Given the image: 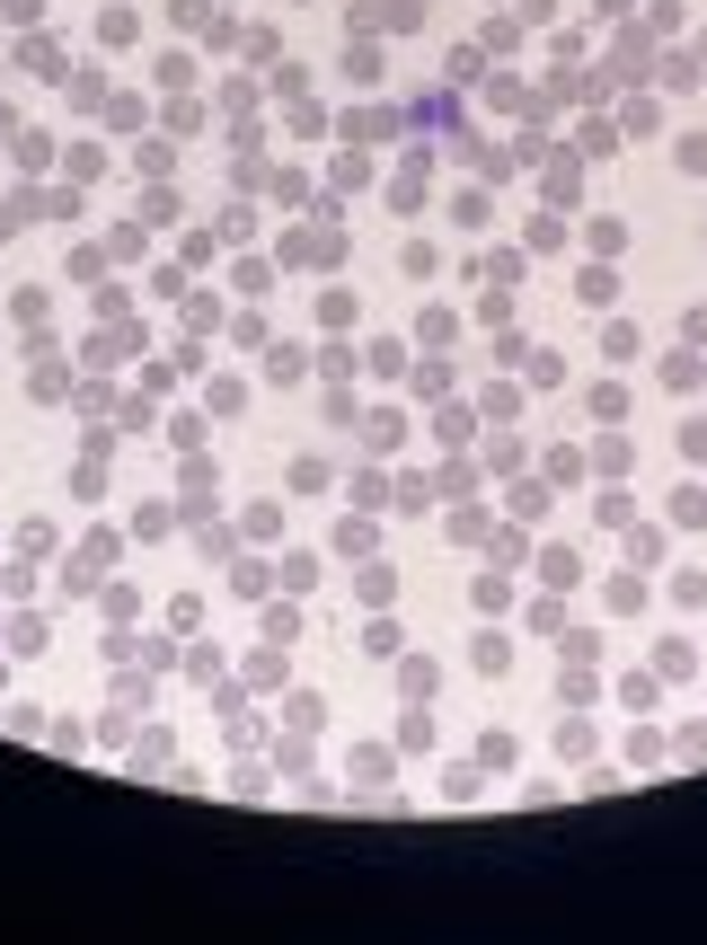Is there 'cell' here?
I'll use <instances>...</instances> for the list:
<instances>
[{"label": "cell", "instance_id": "d6986e66", "mask_svg": "<svg viewBox=\"0 0 707 945\" xmlns=\"http://www.w3.org/2000/svg\"><path fill=\"white\" fill-rule=\"evenodd\" d=\"M478 468H495V478H522V442H513V425L487 433V459H478Z\"/></svg>", "mask_w": 707, "mask_h": 945}, {"label": "cell", "instance_id": "9a60e30c", "mask_svg": "<svg viewBox=\"0 0 707 945\" xmlns=\"http://www.w3.org/2000/svg\"><path fill=\"white\" fill-rule=\"evenodd\" d=\"M540 583L548 592H575V583H584V557H575V549H540Z\"/></svg>", "mask_w": 707, "mask_h": 945}, {"label": "cell", "instance_id": "91938a15", "mask_svg": "<svg viewBox=\"0 0 707 945\" xmlns=\"http://www.w3.org/2000/svg\"><path fill=\"white\" fill-rule=\"evenodd\" d=\"M522 363H531V389H566V380H557V371H566L557 354H522Z\"/></svg>", "mask_w": 707, "mask_h": 945}, {"label": "cell", "instance_id": "9f6ffc18", "mask_svg": "<svg viewBox=\"0 0 707 945\" xmlns=\"http://www.w3.org/2000/svg\"><path fill=\"white\" fill-rule=\"evenodd\" d=\"M371 371H380V380H399V371H407V345H390V336H380V345H371Z\"/></svg>", "mask_w": 707, "mask_h": 945}, {"label": "cell", "instance_id": "2e32d148", "mask_svg": "<svg viewBox=\"0 0 707 945\" xmlns=\"http://www.w3.org/2000/svg\"><path fill=\"white\" fill-rule=\"evenodd\" d=\"M540 478H548V487H584V478H593V459H584V451H575V442H557V451H548V468H540Z\"/></svg>", "mask_w": 707, "mask_h": 945}, {"label": "cell", "instance_id": "11a10c76", "mask_svg": "<svg viewBox=\"0 0 707 945\" xmlns=\"http://www.w3.org/2000/svg\"><path fill=\"white\" fill-rule=\"evenodd\" d=\"M230 327V345H266V318H256V310H239V318H222Z\"/></svg>", "mask_w": 707, "mask_h": 945}, {"label": "cell", "instance_id": "277c9868", "mask_svg": "<svg viewBox=\"0 0 707 945\" xmlns=\"http://www.w3.org/2000/svg\"><path fill=\"white\" fill-rule=\"evenodd\" d=\"M664 389H672V398H698V389H707V363H698V345H672V354H664Z\"/></svg>", "mask_w": 707, "mask_h": 945}, {"label": "cell", "instance_id": "ffe728a7", "mask_svg": "<svg viewBox=\"0 0 707 945\" xmlns=\"http://www.w3.org/2000/svg\"><path fill=\"white\" fill-rule=\"evenodd\" d=\"M239 539H256V549H266V539H283V504H275V495L248 504V513H239Z\"/></svg>", "mask_w": 707, "mask_h": 945}, {"label": "cell", "instance_id": "ba28073f", "mask_svg": "<svg viewBox=\"0 0 707 945\" xmlns=\"http://www.w3.org/2000/svg\"><path fill=\"white\" fill-rule=\"evenodd\" d=\"M469 601H478L487 619H504V610H513V601H522V592H513V575H504V566H487V575L469 583Z\"/></svg>", "mask_w": 707, "mask_h": 945}, {"label": "cell", "instance_id": "e575fe53", "mask_svg": "<svg viewBox=\"0 0 707 945\" xmlns=\"http://www.w3.org/2000/svg\"><path fill=\"white\" fill-rule=\"evenodd\" d=\"M115 549H124L115 530H89V539H80V566H89V575H106V566H115Z\"/></svg>", "mask_w": 707, "mask_h": 945}, {"label": "cell", "instance_id": "60d3db41", "mask_svg": "<svg viewBox=\"0 0 707 945\" xmlns=\"http://www.w3.org/2000/svg\"><path fill=\"white\" fill-rule=\"evenodd\" d=\"M318 716H328V707H318L310 690H292V707H283V724H292V733H318Z\"/></svg>", "mask_w": 707, "mask_h": 945}, {"label": "cell", "instance_id": "681fc988", "mask_svg": "<svg viewBox=\"0 0 707 945\" xmlns=\"http://www.w3.org/2000/svg\"><path fill=\"white\" fill-rule=\"evenodd\" d=\"M602 354H610V363H628V354H636V327H628V318H610V327H602Z\"/></svg>", "mask_w": 707, "mask_h": 945}, {"label": "cell", "instance_id": "7a4b0ae2", "mask_svg": "<svg viewBox=\"0 0 707 945\" xmlns=\"http://www.w3.org/2000/svg\"><path fill=\"white\" fill-rule=\"evenodd\" d=\"M328 549H337V557H371V549H380V521H371V513L354 504V513H345V521L328 530Z\"/></svg>", "mask_w": 707, "mask_h": 945}, {"label": "cell", "instance_id": "6f0895ef", "mask_svg": "<svg viewBox=\"0 0 707 945\" xmlns=\"http://www.w3.org/2000/svg\"><path fill=\"white\" fill-rule=\"evenodd\" d=\"M354 504L371 513V504H390V478H380V468H363V478H354Z\"/></svg>", "mask_w": 707, "mask_h": 945}, {"label": "cell", "instance_id": "6da1fadb", "mask_svg": "<svg viewBox=\"0 0 707 945\" xmlns=\"http://www.w3.org/2000/svg\"><path fill=\"white\" fill-rule=\"evenodd\" d=\"M354 433L371 442V459H390V451L407 442V416H399V407H371V416H354Z\"/></svg>", "mask_w": 707, "mask_h": 945}, {"label": "cell", "instance_id": "d6a6232c", "mask_svg": "<svg viewBox=\"0 0 707 945\" xmlns=\"http://www.w3.org/2000/svg\"><path fill=\"white\" fill-rule=\"evenodd\" d=\"M239 407H248L239 380H204V416H239Z\"/></svg>", "mask_w": 707, "mask_h": 945}, {"label": "cell", "instance_id": "e7e4bbea", "mask_svg": "<svg viewBox=\"0 0 707 945\" xmlns=\"http://www.w3.org/2000/svg\"><path fill=\"white\" fill-rule=\"evenodd\" d=\"M681 345H707V310H690V318H681Z\"/></svg>", "mask_w": 707, "mask_h": 945}, {"label": "cell", "instance_id": "5b68a950", "mask_svg": "<svg viewBox=\"0 0 707 945\" xmlns=\"http://www.w3.org/2000/svg\"><path fill=\"white\" fill-rule=\"evenodd\" d=\"M72 389H80V380H72V363H62V354H45V363H36V380H27V398H36V407H62Z\"/></svg>", "mask_w": 707, "mask_h": 945}, {"label": "cell", "instance_id": "7402d4cb", "mask_svg": "<svg viewBox=\"0 0 707 945\" xmlns=\"http://www.w3.org/2000/svg\"><path fill=\"white\" fill-rule=\"evenodd\" d=\"M593 690H602V671H593V663H566V671H557V707H584Z\"/></svg>", "mask_w": 707, "mask_h": 945}, {"label": "cell", "instance_id": "ac0fdd59", "mask_svg": "<svg viewBox=\"0 0 707 945\" xmlns=\"http://www.w3.org/2000/svg\"><path fill=\"white\" fill-rule=\"evenodd\" d=\"M177 521H186V513H177L168 495H151V504H134V539H168Z\"/></svg>", "mask_w": 707, "mask_h": 945}, {"label": "cell", "instance_id": "f546056e", "mask_svg": "<svg viewBox=\"0 0 707 945\" xmlns=\"http://www.w3.org/2000/svg\"><path fill=\"white\" fill-rule=\"evenodd\" d=\"M328 487H337L328 459H292V495H328Z\"/></svg>", "mask_w": 707, "mask_h": 945}, {"label": "cell", "instance_id": "1f68e13d", "mask_svg": "<svg viewBox=\"0 0 707 945\" xmlns=\"http://www.w3.org/2000/svg\"><path fill=\"white\" fill-rule=\"evenodd\" d=\"M628 769H664V733H655V724L628 733Z\"/></svg>", "mask_w": 707, "mask_h": 945}, {"label": "cell", "instance_id": "83f0119b", "mask_svg": "<svg viewBox=\"0 0 707 945\" xmlns=\"http://www.w3.org/2000/svg\"><path fill=\"white\" fill-rule=\"evenodd\" d=\"M452 380H460V371L442 363V354H425V363H416V398H452Z\"/></svg>", "mask_w": 707, "mask_h": 945}, {"label": "cell", "instance_id": "680465c9", "mask_svg": "<svg viewBox=\"0 0 707 945\" xmlns=\"http://www.w3.org/2000/svg\"><path fill=\"white\" fill-rule=\"evenodd\" d=\"M584 239H593V256H619V248H628V230H619V222H593Z\"/></svg>", "mask_w": 707, "mask_h": 945}, {"label": "cell", "instance_id": "8fae6325", "mask_svg": "<svg viewBox=\"0 0 707 945\" xmlns=\"http://www.w3.org/2000/svg\"><path fill=\"white\" fill-rule=\"evenodd\" d=\"M399 690H407L416 707H433V690H442V663H425V654H407V663H399Z\"/></svg>", "mask_w": 707, "mask_h": 945}, {"label": "cell", "instance_id": "44dd1931", "mask_svg": "<svg viewBox=\"0 0 707 945\" xmlns=\"http://www.w3.org/2000/svg\"><path fill=\"white\" fill-rule=\"evenodd\" d=\"M399 752L416 760V752H433V707H416L407 698V716H399Z\"/></svg>", "mask_w": 707, "mask_h": 945}, {"label": "cell", "instance_id": "c3c4849f", "mask_svg": "<svg viewBox=\"0 0 707 945\" xmlns=\"http://www.w3.org/2000/svg\"><path fill=\"white\" fill-rule=\"evenodd\" d=\"M318 327H354V292H318Z\"/></svg>", "mask_w": 707, "mask_h": 945}, {"label": "cell", "instance_id": "5bb4252c", "mask_svg": "<svg viewBox=\"0 0 707 945\" xmlns=\"http://www.w3.org/2000/svg\"><path fill=\"white\" fill-rule=\"evenodd\" d=\"M478 549H487L495 566H522V557H531V539H522V521H504V530L487 521V539H478Z\"/></svg>", "mask_w": 707, "mask_h": 945}, {"label": "cell", "instance_id": "74e56055", "mask_svg": "<svg viewBox=\"0 0 707 945\" xmlns=\"http://www.w3.org/2000/svg\"><path fill=\"white\" fill-rule=\"evenodd\" d=\"M433 433H442V442H469V433H478V407H442Z\"/></svg>", "mask_w": 707, "mask_h": 945}, {"label": "cell", "instance_id": "30bf717a", "mask_svg": "<svg viewBox=\"0 0 707 945\" xmlns=\"http://www.w3.org/2000/svg\"><path fill=\"white\" fill-rule=\"evenodd\" d=\"M513 416H522V389H513V380H487V389H478V425H513Z\"/></svg>", "mask_w": 707, "mask_h": 945}, {"label": "cell", "instance_id": "836d02e7", "mask_svg": "<svg viewBox=\"0 0 707 945\" xmlns=\"http://www.w3.org/2000/svg\"><path fill=\"white\" fill-rule=\"evenodd\" d=\"M584 407H593L602 425H619V416H628V389H619V380H593V398H584Z\"/></svg>", "mask_w": 707, "mask_h": 945}, {"label": "cell", "instance_id": "4dcf8cb0", "mask_svg": "<svg viewBox=\"0 0 707 945\" xmlns=\"http://www.w3.org/2000/svg\"><path fill=\"white\" fill-rule=\"evenodd\" d=\"M283 681V645H256L248 654V690H275Z\"/></svg>", "mask_w": 707, "mask_h": 945}, {"label": "cell", "instance_id": "cb8c5ba5", "mask_svg": "<svg viewBox=\"0 0 707 945\" xmlns=\"http://www.w3.org/2000/svg\"><path fill=\"white\" fill-rule=\"evenodd\" d=\"M354 601H363V610H390V601H399V575H390V566H363Z\"/></svg>", "mask_w": 707, "mask_h": 945}, {"label": "cell", "instance_id": "f35d334b", "mask_svg": "<svg viewBox=\"0 0 707 945\" xmlns=\"http://www.w3.org/2000/svg\"><path fill=\"white\" fill-rule=\"evenodd\" d=\"M531 628H540V637H566V601H557V592L531 601Z\"/></svg>", "mask_w": 707, "mask_h": 945}, {"label": "cell", "instance_id": "bcb514c9", "mask_svg": "<svg viewBox=\"0 0 707 945\" xmlns=\"http://www.w3.org/2000/svg\"><path fill=\"white\" fill-rule=\"evenodd\" d=\"M72 407H80V416H106V407H115V389H106V380H80V389H72Z\"/></svg>", "mask_w": 707, "mask_h": 945}, {"label": "cell", "instance_id": "7c38bea8", "mask_svg": "<svg viewBox=\"0 0 707 945\" xmlns=\"http://www.w3.org/2000/svg\"><path fill=\"white\" fill-rule=\"evenodd\" d=\"M628 468H636V442L628 433H602L593 442V478H628Z\"/></svg>", "mask_w": 707, "mask_h": 945}, {"label": "cell", "instance_id": "94428289", "mask_svg": "<svg viewBox=\"0 0 707 945\" xmlns=\"http://www.w3.org/2000/svg\"><path fill=\"white\" fill-rule=\"evenodd\" d=\"M425 495H433L425 478H399V487H390V504H399V513H425Z\"/></svg>", "mask_w": 707, "mask_h": 945}, {"label": "cell", "instance_id": "6125c7cd", "mask_svg": "<svg viewBox=\"0 0 707 945\" xmlns=\"http://www.w3.org/2000/svg\"><path fill=\"white\" fill-rule=\"evenodd\" d=\"M628 521H636V504H628V495L610 487V495H602V530H628Z\"/></svg>", "mask_w": 707, "mask_h": 945}, {"label": "cell", "instance_id": "ee69618b", "mask_svg": "<svg viewBox=\"0 0 707 945\" xmlns=\"http://www.w3.org/2000/svg\"><path fill=\"white\" fill-rule=\"evenodd\" d=\"M124 425L151 433V425H160V398H151V389H134V398H124Z\"/></svg>", "mask_w": 707, "mask_h": 945}, {"label": "cell", "instance_id": "816d5d0a", "mask_svg": "<svg viewBox=\"0 0 707 945\" xmlns=\"http://www.w3.org/2000/svg\"><path fill=\"white\" fill-rule=\"evenodd\" d=\"M672 760H707V716H690V724H681V742H672Z\"/></svg>", "mask_w": 707, "mask_h": 945}, {"label": "cell", "instance_id": "603a6c76", "mask_svg": "<svg viewBox=\"0 0 707 945\" xmlns=\"http://www.w3.org/2000/svg\"><path fill=\"white\" fill-rule=\"evenodd\" d=\"M557 760H593V724L575 716V707L557 716Z\"/></svg>", "mask_w": 707, "mask_h": 945}, {"label": "cell", "instance_id": "52a82bcc", "mask_svg": "<svg viewBox=\"0 0 707 945\" xmlns=\"http://www.w3.org/2000/svg\"><path fill=\"white\" fill-rule=\"evenodd\" d=\"M664 530H707V487L690 478V487H672V504H664Z\"/></svg>", "mask_w": 707, "mask_h": 945}, {"label": "cell", "instance_id": "3957f363", "mask_svg": "<svg viewBox=\"0 0 707 945\" xmlns=\"http://www.w3.org/2000/svg\"><path fill=\"white\" fill-rule=\"evenodd\" d=\"M619 539H628V566H636V575H655V566L672 557V549H664V521H628Z\"/></svg>", "mask_w": 707, "mask_h": 945}, {"label": "cell", "instance_id": "f5cc1de1", "mask_svg": "<svg viewBox=\"0 0 707 945\" xmlns=\"http://www.w3.org/2000/svg\"><path fill=\"white\" fill-rule=\"evenodd\" d=\"M134 663H142V671H168V663H177V645H168V637H142V645H134Z\"/></svg>", "mask_w": 707, "mask_h": 945}, {"label": "cell", "instance_id": "ab89813d", "mask_svg": "<svg viewBox=\"0 0 707 945\" xmlns=\"http://www.w3.org/2000/svg\"><path fill=\"white\" fill-rule=\"evenodd\" d=\"M548 495H557L548 478H522V487H513V513H522V521H531V513H548Z\"/></svg>", "mask_w": 707, "mask_h": 945}, {"label": "cell", "instance_id": "b9f144b4", "mask_svg": "<svg viewBox=\"0 0 707 945\" xmlns=\"http://www.w3.org/2000/svg\"><path fill=\"white\" fill-rule=\"evenodd\" d=\"M433 487H442V495H469V487H478V459H442Z\"/></svg>", "mask_w": 707, "mask_h": 945}, {"label": "cell", "instance_id": "db71d44e", "mask_svg": "<svg viewBox=\"0 0 707 945\" xmlns=\"http://www.w3.org/2000/svg\"><path fill=\"white\" fill-rule=\"evenodd\" d=\"M681 459H690V468H707V416H690V425H681Z\"/></svg>", "mask_w": 707, "mask_h": 945}, {"label": "cell", "instance_id": "d4e9b609", "mask_svg": "<svg viewBox=\"0 0 707 945\" xmlns=\"http://www.w3.org/2000/svg\"><path fill=\"white\" fill-rule=\"evenodd\" d=\"M452 336H460V318H452V310H425V318H416V345H425V354H442Z\"/></svg>", "mask_w": 707, "mask_h": 945}, {"label": "cell", "instance_id": "f6af8a7d", "mask_svg": "<svg viewBox=\"0 0 707 945\" xmlns=\"http://www.w3.org/2000/svg\"><path fill=\"white\" fill-rule=\"evenodd\" d=\"M45 742H53V752H80L89 724H80V716H53V724H45Z\"/></svg>", "mask_w": 707, "mask_h": 945}, {"label": "cell", "instance_id": "7dc6e473", "mask_svg": "<svg viewBox=\"0 0 707 945\" xmlns=\"http://www.w3.org/2000/svg\"><path fill=\"white\" fill-rule=\"evenodd\" d=\"M222 663H230V654H222V645H195V654H186V671H195V681H204V690H213V681H222Z\"/></svg>", "mask_w": 707, "mask_h": 945}, {"label": "cell", "instance_id": "4fadbf2b", "mask_svg": "<svg viewBox=\"0 0 707 945\" xmlns=\"http://www.w3.org/2000/svg\"><path fill=\"white\" fill-rule=\"evenodd\" d=\"M690 671H698V645L690 637H664L655 645V681H690Z\"/></svg>", "mask_w": 707, "mask_h": 945}, {"label": "cell", "instance_id": "f1b7e54d", "mask_svg": "<svg viewBox=\"0 0 707 945\" xmlns=\"http://www.w3.org/2000/svg\"><path fill=\"white\" fill-rule=\"evenodd\" d=\"M672 610H690V619L707 610V575H698V566H681V575H672Z\"/></svg>", "mask_w": 707, "mask_h": 945}, {"label": "cell", "instance_id": "be15d7a7", "mask_svg": "<svg viewBox=\"0 0 707 945\" xmlns=\"http://www.w3.org/2000/svg\"><path fill=\"white\" fill-rule=\"evenodd\" d=\"M301 637V610H266V645H292Z\"/></svg>", "mask_w": 707, "mask_h": 945}, {"label": "cell", "instance_id": "8d00e7d4", "mask_svg": "<svg viewBox=\"0 0 707 945\" xmlns=\"http://www.w3.org/2000/svg\"><path fill=\"white\" fill-rule=\"evenodd\" d=\"M442 530H452L460 549H478V539H487V513H478V504H452V521H442Z\"/></svg>", "mask_w": 707, "mask_h": 945}, {"label": "cell", "instance_id": "9c48e42d", "mask_svg": "<svg viewBox=\"0 0 707 945\" xmlns=\"http://www.w3.org/2000/svg\"><path fill=\"white\" fill-rule=\"evenodd\" d=\"M469 663L487 671V681H504V671H513V637H504V628H478V645H469Z\"/></svg>", "mask_w": 707, "mask_h": 945}, {"label": "cell", "instance_id": "484cf974", "mask_svg": "<svg viewBox=\"0 0 707 945\" xmlns=\"http://www.w3.org/2000/svg\"><path fill=\"white\" fill-rule=\"evenodd\" d=\"M45 318H53V292H36V284L10 292V327H45Z\"/></svg>", "mask_w": 707, "mask_h": 945}, {"label": "cell", "instance_id": "7bdbcfd3", "mask_svg": "<svg viewBox=\"0 0 707 945\" xmlns=\"http://www.w3.org/2000/svg\"><path fill=\"white\" fill-rule=\"evenodd\" d=\"M655 690H664V681H655V671H628V681H619V698H628L636 716H646V707H655Z\"/></svg>", "mask_w": 707, "mask_h": 945}, {"label": "cell", "instance_id": "e0dca14e", "mask_svg": "<svg viewBox=\"0 0 707 945\" xmlns=\"http://www.w3.org/2000/svg\"><path fill=\"white\" fill-rule=\"evenodd\" d=\"M301 371H310V354H301V345H283V336H266V380H275V389H292Z\"/></svg>", "mask_w": 707, "mask_h": 945}, {"label": "cell", "instance_id": "4316f807", "mask_svg": "<svg viewBox=\"0 0 707 945\" xmlns=\"http://www.w3.org/2000/svg\"><path fill=\"white\" fill-rule=\"evenodd\" d=\"M124 752H134V769H160V760H168V724H142Z\"/></svg>", "mask_w": 707, "mask_h": 945}, {"label": "cell", "instance_id": "8992f818", "mask_svg": "<svg viewBox=\"0 0 707 945\" xmlns=\"http://www.w3.org/2000/svg\"><path fill=\"white\" fill-rule=\"evenodd\" d=\"M602 610H610V619H636V610H646V575H636V566L610 575V583H602Z\"/></svg>", "mask_w": 707, "mask_h": 945}, {"label": "cell", "instance_id": "f907efd6", "mask_svg": "<svg viewBox=\"0 0 707 945\" xmlns=\"http://www.w3.org/2000/svg\"><path fill=\"white\" fill-rule=\"evenodd\" d=\"M230 575H239V592H248V601H266V583H275V575L256 566V557H230Z\"/></svg>", "mask_w": 707, "mask_h": 945}, {"label": "cell", "instance_id": "d590c367", "mask_svg": "<svg viewBox=\"0 0 707 945\" xmlns=\"http://www.w3.org/2000/svg\"><path fill=\"white\" fill-rule=\"evenodd\" d=\"M478 769H513V733H504V724L478 733Z\"/></svg>", "mask_w": 707, "mask_h": 945}]
</instances>
